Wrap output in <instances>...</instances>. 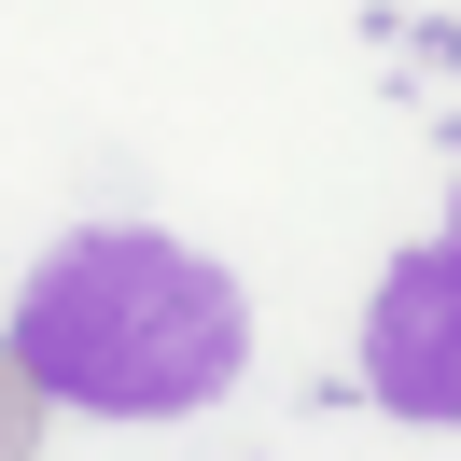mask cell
I'll return each mask as SVG.
<instances>
[{
  "label": "cell",
  "instance_id": "cell-1",
  "mask_svg": "<svg viewBox=\"0 0 461 461\" xmlns=\"http://www.w3.org/2000/svg\"><path fill=\"white\" fill-rule=\"evenodd\" d=\"M0 336L42 377V405L70 392L85 420H196V405H224L238 364H252L238 280L210 252H182V238H154V224L57 238V252L29 266V294H14Z\"/></svg>",
  "mask_w": 461,
  "mask_h": 461
},
{
  "label": "cell",
  "instance_id": "cell-2",
  "mask_svg": "<svg viewBox=\"0 0 461 461\" xmlns=\"http://www.w3.org/2000/svg\"><path fill=\"white\" fill-rule=\"evenodd\" d=\"M377 392L447 420V252H420L392 280V308H377Z\"/></svg>",
  "mask_w": 461,
  "mask_h": 461
},
{
  "label": "cell",
  "instance_id": "cell-3",
  "mask_svg": "<svg viewBox=\"0 0 461 461\" xmlns=\"http://www.w3.org/2000/svg\"><path fill=\"white\" fill-rule=\"evenodd\" d=\"M0 461H42V377L14 364V336H0Z\"/></svg>",
  "mask_w": 461,
  "mask_h": 461
}]
</instances>
